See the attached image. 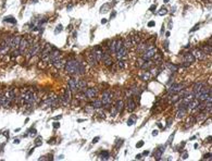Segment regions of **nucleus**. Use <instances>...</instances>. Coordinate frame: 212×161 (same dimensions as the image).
Returning a JSON list of instances; mask_svg holds the SVG:
<instances>
[{
  "label": "nucleus",
  "instance_id": "obj_1",
  "mask_svg": "<svg viewBox=\"0 0 212 161\" xmlns=\"http://www.w3.org/2000/svg\"><path fill=\"white\" fill-rule=\"evenodd\" d=\"M157 52H158V49L153 45H148L147 49L141 54V58L145 60H150Z\"/></svg>",
  "mask_w": 212,
  "mask_h": 161
},
{
  "label": "nucleus",
  "instance_id": "obj_2",
  "mask_svg": "<svg viewBox=\"0 0 212 161\" xmlns=\"http://www.w3.org/2000/svg\"><path fill=\"white\" fill-rule=\"evenodd\" d=\"M77 63H78V62L75 61V60H69V61H66V62H65V66H64L66 73H69V74H71V75L75 74Z\"/></svg>",
  "mask_w": 212,
  "mask_h": 161
},
{
  "label": "nucleus",
  "instance_id": "obj_3",
  "mask_svg": "<svg viewBox=\"0 0 212 161\" xmlns=\"http://www.w3.org/2000/svg\"><path fill=\"white\" fill-rule=\"evenodd\" d=\"M112 98H113V95H112V93H110V91H104L102 94V96H101V102H102V105H110L111 103V101H112Z\"/></svg>",
  "mask_w": 212,
  "mask_h": 161
},
{
  "label": "nucleus",
  "instance_id": "obj_4",
  "mask_svg": "<svg viewBox=\"0 0 212 161\" xmlns=\"http://www.w3.org/2000/svg\"><path fill=\"white\" fill-rule=\"evenodd\" d=\"M39 50H40L39 44H31V47H29L28 51H27L28 52L27 54V58H32L33 56H35L37 52H39Z\"/></svg>",
  "mask_w": 212,
  "mask_h": 161
},
{
  "label": "nucleus",
  "instance_id": "obj_5",
  "mask_svg": "<svg viewBox=\"0 0 212 161\" xmlns=\"http://www.w3.org/2000/svg\"><path fill=\"white\" fill-rule=\"evenodd\" d=\"M184 88H185L184 84H173L172 86H170V88H169V94L173 95V94L182 91Z\"/></svg>",
  "mask_w": 212,
  "mask_h": 161
},
{
  "label": "nucleus",
  "instance_id": "obj_6",
  "mask_svg": "<svg viewBox=\"0 0 212 161\" xmlns=\"http://www.w3.org/2000/svg\"><path fill=\"white\" fill-rule=\"evenodd\" d=\"M58 59H62V56L60 54V51L59 50H57V49H52V50L50 51V54H49V61L52 62V61L58 60Z\"/></svg>",
  "mask_w": 212,
  "mask_h": 161
},
{
  "label": "nucleus",
  "instance_id": "obj_7",
  "mask_svg": "<svg viewBox=\"0 0 212 161\" xmlns=\"http://www.w3.org/2000/svg\"><path fill=\"white\" fill-rule=\"evenodd\" d=\"M92 54L94 56V58H95V60L96 61H100V60H102V50H101V48L100 47H96V48L94 49L92 51Z\"/></svg>",
  "mask_w": 212,
  "mask_h": 161
},
{
  "label": "nucleus",
  "instance_id": "obj_8",
  "mask_svg": "<svg viewBox=\"0 0 212 161\" xmlns=\"http://www.w3.org/2000/svg\"><path fill=\"white\" fill-rule=\"evenodd\" d=\"M115 56H116L118 60H125V59H126V57H127V51H126V48L122 47L121 49H119V50L115 52Z\"/></svg>",
  "mask_w": 212,
  "mask_h": 161
},
{
  "label": "nucleus",
  "instance_id": "obj_9",
  "mask_svg": "<svg viewBox=\"0 0 212 161\" xmlns=\"http://www.w3.org/2000/svg\"><path fill=\"white\" fill-rule=\"evenodd\" d=\"M97 93L98 91L96 88H86L84 91V94H85L86 98H95V97L97 96Z\"/></svg>",
  "mask_w": 212,
  "mask_h": 161
},
{
  "label": "nucleus",
  "instance_id": "obj_10",
  "mask_svg": "<svg viewBox=\"0 0 212 161\" xmlns=\"http://www.w3.org/2000/svg\"><path fill=\"white\" fill-rule=\"evenodd\" d=\"M29 45H31V44L28 43V40H27V39H25V38H22L21 42H20V45H19V51H20L21 54H22V52H24Z\"/></svg>",
  "mask_w": 212,
  "mask_h": 161
},
{
  "label": "nucleus",
  "instance_id": "obj_11",
  "mask_svg": "<svg viewBox=\"0 0 212 161\" xmlns=\"http://www.w3.org/2000/svg\"><path fill=\"white\" fill-rule=\"evenodd\" d=\"M102 60H103V62H104V64H106V66H111L112 63H113L110 52H106V54H102Z\"/></svg>",
  "mask_w": 212,
  "mask_h": 161
},
{
  "label": "nucleus",
  "instance_id": "obj_12",
  "mask_svg": "<svg viewBox=\"0 0 212 161\" xmlns=\"http://www.w3.org/2000/svg\"><path fill=\"white\" fill-rule=\"evenodd\" d=\"M193 56L197 58L198 60H205L206 59V54L202 51V49H196L193 51Z\"/></svg>",
  "mask_w": 212,
  "mask_h": 161
},
{
  "label": "nucleus",
  "instance_id": "obj_13",
  "mask_svg": "<svg viewBox=\"0 0 212 161\" xmlns=\"http://www.w3.org/2000/svg\"><path fill=\"white\" fill-rule=\"evenodd\" d=\"M136 44L135 42H134V38H133V36H128V37L126 38V40L124 42V48L126 49H130L132 47H134Z\"/></svg>",
  "mask_w": 212,
  "mask_h": 161
},
{
  "label": "nucleus",
  "instance_id": "obj_14",
  "mask_svg": "<svg viewBox=\"0 0 212 161\" xmlns=\"http://www.w3.org/2000/svg\"><path fill=\"white\" fill-rule=\"evenodd\" d=\"M69 89L71 91V93H74L77 91V80L74 78H71L69 80Z\"/></svg>",
  "mask_w": 212,
  "mask_h": 161
},
{
  "label": "nucleus",
  "instance_id": "obj_15",
  "mask_svg": "<svg viewBox=\"0 0 212 161\" xmlns=\"http://www.w3.org/2000/svg\"><path fill=\"white\" fill-rule=\"evenodd\" d=\"M10 47L5 44V42L3 40L2 43H1V45H0V54H7L9 51H10Z\"/></svg>",
  "mask_w": 212,
  "mask_h": 161
},
{
  "label": "nucleus",
  "instance_id": "obj_16",
  "mask_svg": "<svg viewBox=\"0 0 212 161\" xmlns=\"http://www.w3.org/2000/svg\"><path fill=\"white\" fill-rule=\"evenodd\" d=\"M147 47H148V43H142V42H140V43L136 44V49H137V51H138V52H141V54L146 50Z\"/></svg>",
  "mask_w": 212,
  "mask_h": 161
},
{
  "label": "nucleus",
  "instance_id": "obj_17",
  "mask_svg": "<svg viewBox=\"0 0 212 161\" xmlns=\"http://www.w3.org/2000/svg\"><path fill=\"white\" fill-rule=\"evenodd\" d=\"M54 66H56L57 69H62L63 66H65V61L63 59H58V60H54L51 62Z\"/></svg>",
  "mask_w": 212,
  "mask_h": 161
},
{
  "label": "nucleus",
  "instance_id": "obj_18",
  "mask_svg": "<svg viewBox=\"0 0 212 161\" xmlns=\"http://www.w3.org/2000/svg\"><path fill=\"white\" fill-rule=\"evenodd\" d=\"M200 103V101L198 100V99H196V98H194L191 101L188 102V105H187V109H189V110H195L196 107L198 106Z\"/></svg>",
  "mask_w": 212,
  "mask_h": 161
},
{
  "label": "nucleus",
  "instance_id": "obj_19",
  "mask_svg": "<svg viewBox=\"0 0 212 161\" xmlns=\"http://www.w3.org/2000/svg\"><path fill=\"white\" fill-rule=\"evenodd\" d=\"M195 57L193 56V54H186L184 57V62L185 63H188V64H191L195 62Z\"/></svg>",
  "mask_w": 212,
  "mask_h": 161
},
{
  "label": "nucleus",
  "instance_id": "obj_20",
  "mask_svg": "<svg viewBox=\"0 0 212 161\" xmlns=\"http://www.w3.org/2000/svg\"><path fill=\"white\" fill-rule=\"evenodd\" d=\"M126 106H127V111H128V112H132V111H134V109H135L136 103L132 98H128V101H127V105H126Z\"/></svg>",
  "mask_w": 212,
  "mask_h": 161
},
{
  "label": "nucleus",
  "instance_id": "obj_21",
  "mask_svg": "<svg viewBox=\"0 0 212 161\" xmlns=\"http://www.w3.org/2000/svg\"><path fill=\"white\" fill-rule=\"evenodd\" d=\"M85 73V68L83 66L81 62L77 63V66H76V71H75V74L76 75H83Z\"/></svg>",
  "mask_w": 212,
  "mask_h": 161
},
{
  "label": "nucleus",
  "instance_id": "obj_22",
  "mask_svg": "<svg viewBox=\"0 0 212 161\" xmlns=\"http://www.w3.org/2000/svg\"><path fill=\"white\" fill-rule=\"evenodd\" d=\"M86 86H87V83L85 80H77V89L84 91L86 89Z\"/></svg>",
  "mask_w": 212,
  "mask_h": 161
},
{
  "label": "nucleus",
  "instance_id": "obj_23",
  "mask_svg": "<svg viewBox=\"0 0 212 161\" xmlns=\"http://www.w3.org/2000/svg\"><path fill=\"white\" fill-rule=\"evenodd\" d=\"M139 76H140V77L144 80H149L152 77L151 73H150V72H148V71H145V72L140 73V75H139Z\"/></svg>",
  "mask_w": 212,
  "mask_h": 161
},
{
  "label": "nucleus",
  "instance_id": "obj_24",
  "mask_svg": "<svg viewBox=\"0 0 212 161\" xmlns=\"http://www.w3.org/2000/svg\"><path fill=\"white\" fill-rule=\"evenodd\" d=\"M186 108H182V107H179V110H177V113H176V118H183L185 114H186Z\"/></svg>",
  "mask_w": 212,
  "mask_h": 161
},
{
  "label": "nucleus",
  "instance_id": "obj_25",
  "mask_svg": "<svg viewBox=\"0 0 212 161\" xmlns=\"http://www.w3.org/2000/svg\"><path fill=\"white\" fill-rule=\"evenodd\" d=\"M203 86H205L203 83H196L195 85H194V87H193V91L194 93H198V91H200L202 89Z\"/></svg>",
  "mask_w": 212,
  "mask_h": 161
},
{
  "label": "nucleus",
  "instance_id": "obj_26",
  "mask_svg": "<svg viewBox=\"0 0 212 161\" xmlns=\"http://www.w3.org/2000/svg\"><path fill=\"white\" fill-rule=\"evenodd\" d=\"M152 64H153V62H152V61H150V60H146V61H145V63L141 65V69H142V70H148V69H150V68H151Z\"/></svg>",
  "mask_w": 212,
  "mask_h": 161
},
{
  "label": "nucleus",
  "instance_id": "obj_27",
  "mask_svg": "<svg viewBox=\"0 0 212 161\" xmlns=\"http://www.w3.org/2000/svg\"><path fill=\"white\" fill-rule=\"evenodd\" d=\"M109 50H110V54H115V52H116V48H115V40H113V42H111V43L109 44Z\"/></svg>",
  "mask_w": 212,
  "mask_h": 161
},
{
  "label": "nucleus",
  "instance_id": "obj_28",
  "mask_svg": "<svg viewBox=\"0 0 212 161\" xmlns=\"http://www.w3.org/2000/svg\"><path fill=\"white\" fill-rule=\"evenodd\" d=\"M5 96L7 97L8 99H10L11 101H13V100L15 99V94H14V91H9L8 93H7V94H5Z\"/></svg>",
  "mask_w": 212,
  "mask_h": 161
},
{
  "label": "nucleus",
  "instance_id": "obj_29",
  "mask_svg": "<svg viewBox=\"0 0 212 161\" xmlns=\"http://www.w3.org/2000/svg\"><path fill=\"white\" fill-rule=\"evenodd\" d=\"M102 102H101V100H99V99H97V100H94L92 101V107L95 108V109H100V108L102 107Z\"/></svg>",
  "mask_w": 212,
  "mask_h": 161
},
{
  "label": "nucleus",
  "instance_id": "obj_30",
  "mask_svg": "<svg viewBox=\"0 0 212 161\" xmlns=\"http://www.w3.org/2000/svg\"><path fill=\"white\" fill-rule=\"evenodd\" d=\"M123 106H124L123 100H119V101L116 102V105H115V109L118 110V112H121V111L123 110Z\"/></svg>",
  "mask_w": 212,
  "mask_h": 161
},
{
  "label": "nucleus",
  "instance_id": "obj_31",
  "mask_svg": "<svg viewBox=\"0 0 212 161\" xmlns=\"http://www.w3.org/2000/svg\"><path fill=\"white\" fill-rule=\"evenodd\" d=\"M88 63L90 65H95L96 63H97V61L95 60V58H94V56L92 54V52L89 54V58H88Z\"/></svg>",
  "mask_w": 212,
  "mask_h": 161
},
{
  "label": "nucleus",
  "instance_id": "obj_32",
  "mask_svg": "<svg viewBox=\"0 0 212 161\" xmlns=\"http://www.w3.org/2000/svg\"><path fill=\"white\" fill-rule=\"evenodd\" d=\"M118 66H119V69L123 70L125 66H126V62H125V60H118Z\"/></svg>",
  "mask_w": 212,
  "mask_h": 161
},
{
  "label": "nucleus",
  "instance_id": "obj_33",
  "mask_svg": "<svg viewBox=\"0 0 212 161\" xmlns=\"http://www.w3.org/2000/svg\"><path fill=\"white\" fill-rule=\"evenodd\" d=\"M202 51H203L206 54H211V45H206V46L202 48Z\"/></svg>",
  "mask_w": 212,
  "mask_h": 161
},
{
  "label": "nucleus",
  "instance_id": "obj_34",
  "mask_svg": "<svg viewBox=\"0 0 212 161\" xmlns=\"http://www.w3.org/2000/svg\"><path fill=\"white\" fill-rule=\"evenodd\" d=\"M145 61H146V60L142 59V58L137 59V61H136V66H137V68H141V65L145 63Z\"/></svg>",
  "mask_w": 212,
  "mask_h": 161
},
{
  "label": "nucleus",
  "instance_id": "obj_35",
  "mask_svg": "<svg viewBox=\"0 0 212 161\" xmlns=\"http://www.w3.org/2000/svg\"><path fill=\"white\" fill-rule=\"evenodd\" d=\"M109 152L108 151H101L100 152V159H108Z\"/></svg>",
  "mask_w": 212,
  "mask_h": 161
},
{
  "label": "nucleus",
  "instance_id": "obj_36",
  "mask_svg": "<svg viewBox=\"0 0 212 161\" xmlns=\"http://www.w3.org/2000/svg\"><path fill=\"white\" fill-rule=\"evenodd\" d=\"M123 47V42L122 40H118V42H115V48H116V51L119 50V49H121Z\"/></svg>",
  "mask_w": 212,
  "mask_h": 161
},
{
  "label": "nucleus",
  "instance_id": "obj_37",
  "mask_svg": "<svg viewBox=\"0 0 212 161\" xmlns=\"http://www.w3.org/2000/svg\"><path fill=\"white\" fill-rule=\"evenodd\" d=\"M163 150H164V148H162V147H161V148L159 149V151H157V152H156V158H157V159H160V156H161V154L163 152Z\"/></svg>",
  "mask_w": 212,
  "mask_h": 161
},
{
  "label": "nucleus",
  "instance_id": "obj_38",
  "mask_svg": "<svg viewBox=\"0 0 212 161\" xmlns=\"http://www.w3.org/2000/svg\"><path fill=\"white\" fill-rule=\"evenodd\" d=\"M167 12H168V10L167 9H162V10H160L158 13L160 14V15H163V14H167Z\"/></svg>",
  "mask_w": 212,
  "mask_h": 161
},
{
  "label": "nucleus",
  "instance_id": "obj_39",
  "mask_svg": "<svg viewBox=\"0 0 212 161\" xmlns=\"http://www.w3.org/2000/svg\"><path fill=\"white\" fill-rule=\"evenodd\" d=\"M134 121H135V117H134L133 119H130V120H128V123H127V124H128V125H132V124L135 123Z\"/></svg>",
  "mask_w": 212,
  "mask_h": 161
},
{
  "label": "nucleus",
  "instance_id": "obj_40",
  "mask_svg": "<svg viewBox=\"0 0 212 161\" xmlns=\"http://www.w3.org/2000/svg\"><path fill=\"white\" fill-rule=\"evenodd\" d=\"M203 159H210L211 160V154H207L206 156L203 157Z\"/></svg>",
  "mask_w": 212,
  "mask_h": 161
},
{
  "label": "nucleus",
  "instance_id": "obj_41",
  "mask_svg": "<svg viewBox=\"0 0 212 161\" xmlns=\"http://www.w3.org/2000/svg\"><path fill=\"white\" fill-rule=\"evenodd\" d=\"M142 145H144V142H139V143H137L136 147H137V148H139V147H141Z\"/></svg>",
  "mask_w": 212,
  "mask_h": 161
},
{
  "label": "nucleus",
  "instance_id": "obj_42",
  "mask_svg": "<svg viewBox=\"0 0 212 161\" xmlns=\"http://www.w3.org/2000/svg\"><path fill=\"white\" fill-rule=\"evenodd\" d=\"M148 26H150V27H152V26H154V22H153V21H151V22H149V23H148Z\"/></svg>",
  "mask_w": 212,
  "mask_h": 161
},
{
  "label": "nucleus",
  "instance_id": "obj_43",
  "mask_svg": "<svg viewBox=\"0 0 212 161\" xmlns=\"http://www.w3.org/2000/svg\"><path fill=\"white\" fill-rule=\"evenodd\" d=\"M98 140H99V137H95V138H94V140H92V143L95 144V143H97Z\"/></svg>",
  "mask_w": 212,
  "mask_h": 161
},
{
  "label": "nucleus",
  "instance_id": "obj_44",
  "mask_svg": "<svg viewBox=\"0 0 212 161\" xmlns=\"http://www.w3.org/2000/svg\"><path fill=\"white\" fill-rule=\"evenodd\" d=\"M59 126H60V124H59V123H54V129H58Z\"/></svg>",
  "mask_w": 212,
  "mask_h": 161
},
{
  "label": "nucleus",
  "instance_id": "obj_45",
  "mask_svg": "<svg viewBox=\"0 0 212 161\" xmlns=\"http://www.w3.org/2000/svg\"><path fill=\"white\" fill-rule=\"evenodd\" d=\"M154 9H156V5H151L150 7V10L151 11H154Z\"/></svg>",
  "mask_w": 212,
  "mask_h": 161
},
{
  "label": "nucleus",
  "instance_id": "obj_46",
  "mask_svg": "<svg viewBox=\"0 0 212 161\" xmlns=\"http://www.w3.org/2000/svg\"><path fill=\"white\" fill-rule=\"evenodd\" d=\"M141 157H142V155H137V157H136V159H140Z\"/></svg>",
  "mask_w": 212,
  "mask_h": 161
},
{
  "label": "nucleus",
  "instance_id": "obj_47",
  "mask_svg": "<svg viewBox=\"0 0 212 161\" xmlns=\"http://www.w3.org/2000/svg\"><path fill=\"white\" fill-rule=\"evenodd\" d=\"M142 155H144V156H147V155H149V151H145V152H144Z\"/></svg>",
  "mask_w": 212,
  "mask_h": 161
},
{
  "label": "nucleus",
  "instance_id": "obj_48",
  "mask_svg": "<svg viewBox=\"0 0 212 161\" xmlns=\"http://www.w3.org/2000/svg\"><path fill=\"white\" fill-rule=\"evenodd\" d=\"M101 23H102V24H104V23H107V20H106V19H103L102 21H101Z\"/></svg>",
  "mask_w": 212,
  "mask_h": 161
},
{
  "label": "nucleus",
  "instance_id": "obj_49",
  "mask_svg": "<svg viewBox=\"0 0 212 161\" xmlns=\"http://www.w3.org/2000/svg\"><path fill=\"white\" fill-rule=\"evenodd\" d=\"M183 158H184V159H186V158H187V154H186V152H185L184 155H183Z\"/></svg>",
  "mask_w": 212,
  "mask_h": 161
},
{
  "label": "nucleus",
  "instance_id": "obj_50",
  "mask_svg": "<svg viewBox=\"0 0 212 161\" xmlns=\"http://www.w3.org/2000/svg\"><path fill=\"white\" fill-rule=\"evenodd\" d=\"M157 134H158V132H157V131H154V132L152 133V135H153V136H156V135H157Z\"/></svg>",
  "mask_w": 212,
  "mask_h": 161
},
{
  "label": "nucleus",
  "instance_id": "obj_51",
  "mask_svg": "<svg viewBox=\"0 0 212 161\" xmlns=\"http://www.w3.org/2000/svg\"><path fill=\"white\" fill-rule=\"evenodd\" d=\"M164 46H165V48L168 49V47H169V43H168V42H167V43H165V45H164Z\"/></svg>",
  "mask_w": 212,
  "mask_h": 161
},
{
  "label": "nucleus",
  "instance_id": "obj_52",
  "mask_svg": "<svg viewBox=\"0 0 212 161\" xmlns=\"http://www.w3.org/2000/svg\"><path fill=\"white\" fill-rule=\"evenodd\" d=\"M164 2H165V3H167V2H169V0H164Z\"/></svg>",
  "mask_w": 212,
  "mask_h": 161
}]
</instances>
